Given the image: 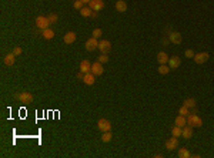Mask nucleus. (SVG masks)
Returning <instances> with one entry per match:
<instances>
[{
	"instance_id": "nucleus-1",
	"label": "nucleus",
	"mask_w": 214,
	"mask_h": 158,
	"mask_svg": "<svg viewBox=\"0 0 214 158\" xmlns=\"http://www.w3.org/2000/svg\"><path fill=\"white\" fill-rule=\"evenodd\" d=\"M14 98H16V100H19L20 103H24V104H29V103H32V101L34 100L33 94H30V93H26V91L14 94Z\"/></svg>"
},
{
	"instance_id": "nucleus-2",
	"label": "nucleus",
	"mask_w": 214,
	"mask_h": 158,
	"mask_svg": "<svg viewBox=\"0 0 214 158\" xmlns=\"http://www.w3.org/2000/svg\"><path fill=\"white\" fill-rule=\"evenodd\" d=\"M187 124L191 127H201L203 125V120L198 117L197 114H188L187 115Z\"/></svg>"
},
{
	"instance_id": "nucleus-3",
	"label": "nucleus",
	"mask_w": 214,
	"mask_h": 158,
	"mask_svg": "<svg viewBox=\"0 0 214 158\" xmlns=\"http://www.w3.org/2000/svg\"><path fill=\"white\" fill-rule=\"evenodd\" d=\"M50 20H49V17L46 16H39L36 19V26L40 29V30H44V29H49V26H50Z\"/></svg>"
},
{
	"instance_id": "nucleus-4",
	"label": "nucleus",
	"mask_w": 214,
	"mask_h": 158,
	"mask_svg": "<svg viewBox=\"0 0 214 158\" xmlns=\"http://www.w3.org/2000/svg\"><path fill=\"white\" fill-rule=\"evenodd\" d=\"M97 127H99V130H100L101 132L111 131V123L109 121V120H106V118H100L99 123H97Z\"/></svg>"
},
{
	"instance_id": "nucleus-5",
	"label": "nucleus",
	"mask_w": 214,
	"mask_h": 158,
	"mask_svg": "<svg viewBox=\"0 0 214 158\" xmlns=\"http://www.w3.org/2000/svg\"><path fill=\"white\" fill-rule=\"evenodd\" d=\"M89 7L93 12H100L104 9V2L103 0H91L90 3H89Z\"/></svg>"
},
{
	"instance_id": "nucleus-6",
	"label": "nucleus",
	"mask_w": 214,
	"mask_h": 158,
	"mask_svg": "<svg viewBox=\"0 0 214 158\" xmlns=\"http://www.w3.org/2000/svg\"><path fill=\"white\" fill-rule=\"evenodd\" d=\"M103 71H104L103 63H100L99 60H97L96 63L91 64V73H93L94 76H101V74H103Z\"/></svg>"
},
{
	"instance_id": "nucleus-7",
	"label": "nucleus",
	"mask_w": 214,
	"mask_h": 158,
	"mask_svg": "<svg viewBox=\"0 0 214 158\" xmlns=\"http://www.w3.org/2000/svg\"><path fill=\"white\" fill-rule=\"evenodd\" d=\"M166 148H167L168 151H173V150L178 148V140H177V137L168 138L167 141H166Z\"/></svg>"
},
{
	"instance_id": "nucleus-8",
	"label": "nucleus",
	"mask_w": 214,
	"mask_h": 158,
	"mask_svg": "<svg viewBox=\"0 0 214 158\" xmlns=\"http://www.w3.org/2000/svg\"><path fill=\"white\" fill-rule=\"evenodd\" d=\"M99 50L101 51V53H109V51L111 50V43L109 40H100V43H99Z\"/></svg>"
},
{
	"instance_id": "nucleus-9",
	"label": "nucleus",
	"mask_w": 214,
	"mask_h": 158,
	"mask_svg": "<svg viewBox=\"0 0 214 158\" xmlns=\"http://www.w3.org/2000/svg\"><path fill=\"white\" fill-rule=\"evenodd\" d=\"M97 47H99V41H97V39H94V37H91V39H89V40L86 41L87 51H93V50H96Z\"/></svg>"
},
{
	"instance_id": "nucleus-10",
	"label": "nucleus",
	"mask_w": 214,
	"mask_h": 158,
	"mask_svg": "<svg viewBox=\"0 0 214 158\" xmlns=\"http://www.w3.org/2000/svg\"><path fill=\"white\" fill-rule=\"evenodd\" d=\"M208 57H210V54L208 53H198V54H196L193 58L197 64H203V63H206V61L208 60Z\"/></svg>"
},
{
	"instance_id": "nucleus-11",
	"label": "nucleus",
	"mask_w": 214,
	"mask_h": 158,
	"mask_svg": "<svg viewBox=\"0 0 214 158\" xmlns=\"http://www.w3.org/2000/svg\"><path fill=\"white\" fill-rule=\"evenodd\" d=\"M168 40H170L173 44H180L181 40H183V37H181L180 33H177V31H173V33L168 34Z\"/></svg>"
},
{
	"instance_id": "nucleus-12",
	"label": "nucleus",
	"mask_w": 214,
	"mask_h": 158,
	"mask_svg": "<svg viewBox=\"0 0 214 158\" xmlns=\"http://www.w3.org/2000/svg\"><path fill=\"white\" fill-rule=\"evenodd\" d=\"M83 81H84V84H87V86H93L94 81H96V76H94L91 71H89V73L84 74Z\"/></svg>"
},
{
	"instance_id": "nucleus-13",
	"label": "nucleus",
	"mask_w": 214,
	"mask_h": 158,
	"mask_svg": "<svg viewBox=\"0 0 214 158\" xmlns=\"http://www.w3.org/2000/svg\"><path fill=\"white\" fill-rule=\"evenodd\" d=\"M168 66L170 68H178L180 67V57L178 56H173L168 58Z\"/></svg>"
},
{
	"instance_id": "nucleus-14",
	"label": "nucleus",
	"mask_w": 214,
	"mask_h": 158,
	"mask_svg": "<svg viewBox=\"0 0 214 158\" xmlns=\"http://www.w3.org/2000/svg\"><path fill=\"white\" fill-rule=\"evenodd\" d=\"M181 137H184L186 140H188V138L193 137V127H191V125H184V127H183V134H181Z\"/></svg>"
},
{
	"instance_id": "nucleus-15",
	"label": "nucleus",
	"mask_w": 214,
	"mask_h": 158,
	"mask_svg": "<svg viewBox=\"0 0 214 158\" xmlns=\"http://www.w3.org/2000/svg\"><path fill=\"white\" fill-rule=\"evenodd\" d=\"M80 71L81 73H89V71H91V63L89 60H83L80 63Z\"/></svg>"
},
{
	"instance_id": "nucleus-16",
	"label": "nucleus",
	"mask_w": 214,
	"mask_h": 158,
	"mask_svg": "<svg viewBox=\"0 0 214 158\" xmlns=\"http://www.w3.org/2000/svg\"><path fill=\"white\" fill-rule=\"evenodd\" d=\"M76 41V33L74 31H69V33H66V36H64V43L66 44H71Z\"/></svg>"
},
{
	"instance_id": "nucleus-17",
	"label": "nucleus",
	"mask_w": 214,
	"mask_h": 158,
	"mask_svg": "<svg viewBox=\"0 0 214 158\" xmlns=\"http://www.w3.org/2000/svg\"><path fill=\"white\" fill-rule=\"evenodd\" d=\"M116 10L120 12V13H124V12L127 10V3H126L124 0H117V3H116Z\"/></svg>"
},
{
	"instance_id": "nucleus-18",
	"label": "nucleus",
	"mask_w": 214,
	"mask_h": 158,
	"mask_svg": "<svg viewBox=\"0 0 214 158\" xmlns=\"http://www.w3.org/2000/svg\"><path fill=\"white\" fill-rule=\"evenodd\" d=\"M157 61L160 64H167L168 63V56L164 51H160V53H157Z\"/></svg>"
},
{
	"instance_id": "nucleus-19",
	"label": "nucleus",
	"mask_w": 214,
	"mask_h": 158,
	"mask_svg": "<svg viewBox=\"0 0 214 158\" xmlns=\"http://www.w3.org/2000/svg\"><path fill=\"white\" fill-rule=\"evenodd\" d=\"M14 56L13 53H10V54H7V56H4V58H3V61H4V64L6 66H13L14 64Z\"/></svg>"
},
{
	"instance_id": "nucleus-20",
	"label": "nucleus",
	"mask_w": 214,
	"mask_h": 158,
	"mask_svg": "<svg viewBox=\"0 0 214 158\" xmlns=\"http://www.w3.org/2000/svg\"><path fill=\"white\" fill-rule=\"evenodd\" d=\"M174 124H176V125H178V127H181V128H183L184 125L187 124V118L184 117V115H178V117L176 118V121H174Z\"/></svg>"
},
{
	"instance_id": "nucleus-21",
	"label": "nucleus",
	"mask_w": 214,
	"mask_h": 158,
	"mask_svg": "<svg viewBox=\"0 0 214 158\" xmlns=\"http://www.w3.org/2000/svg\"><path fill=\"white\" fill-rule=\"evenodd\" d=\"M43 31V39H46V40H51L54 37V31L51 30V29H44V30H41Z\"/></svg>"
},
{
	"instance_id": "nucleus-22",
	"label": "nucleus",
	"mask_w": 214,
	"mask_h": 158,
	"mask_svg": "<svg viewBox=\"0 0 214 158\" xmlns=\"http://www.w3.org/2000/svg\"><path fill=\"white\" fill-rule=\"evenodd\" d=\"M178 157L180 158H190L191 154L187 148H180V150H178Z\"/></svg>"
},
{
	"instance_id": "nucleus-23",
	"label": "nucleus",
	"mask_w": 214,
	"mask_h": 158,
	"mask_svg": "<svg viewBox=\"0 0 214 158\" xmlns=\"http://www.w3.org/2000/svg\"><path fill=\"white\" fill-rule=\"evenodd\" d=\"M171 68H170V66H166V64H160V66H158V68H157V71L160 74H168V71H170Z\"/></svg>"
},
{
	"instance_id": "nucleus-24",
	"label": "nucleus",
	"mask_w": 214,
	"mask_h": 158,
	"mask_svg": "<svg viewBox=\"0 0 214 158\" xmlns=\"http://www.w3.org/2000/svg\"><path fill=\"white\" fill-rule=\"evenodd\" d=\"M80 14H81L83 17H90L91 14H93V10H91V9H90L89 6H87V7H83V9L80 10Z\"/></svg>"
},
{
	"instance_id": "nucleus-25",
	"label": "nucleus",
	"mask_w": 214,
	"mask_h": 158,
	"mask_svg": "<svg viewBox=\"0 0 214 158\" xmlns=\"http://www.w3.org/2000/svg\"><path fill=\"white\" fill-rule=\"evenodd\" d=\"M101 141L103 142H109V141H111V138H113V135H111V132L110 131H104L103 134H101Z\"/></svg>"
},
{
	"instance_id": "nucleus-26",
	"label": "nucleus",
	"mask_w": 214,
	"mask_h": 158,
	"mask_svg": "<svg viewBox=\"0 0 214 158\" xmlns=\"http://www.w3.org/2000/svg\"><path fill=\"white\" fill-rule=\"evenodd\" d=\"M181 134H183V128L178 127V125L173 127V130H171V135H173V137H180Z\"/></svg>"
},
{
	"instance_id": "nucleus-27",
	"label": "nucleus",
	"mask_w": 214,
	"mask_h": 158,
	"mask_svg": "<svg viewBox=\"0 0 214 158\" xmlns=\"http://www.w3.org/2000/svg\"><path fill=\"white\" fill-rule=\"evenodd\" d=\"M184 105L188 108H194L196 107V100H194V98H186V100H184Z\"/></svg>"
},
{
	"instance_id": "nucleus-28",
	"label": "nucleus",
	"mask_w": 214,
	"mask_h": 158,
	"mask_svg": "<svg viewBox=\"0 0 214 158\" xmlns=\"http://www.w3.org/2000/svg\"><path fill=\"white\" fill-rule=\"evenodd\" d=\"M178 114L180 115H184V117H187L190 113H188V107H186V105L183 104V107H180V110H178Z\"/></svg>"
},
{
	"instance_id": "nucleus-29",
	"label": "nucleus",
	"mask_w": 214,
	"mask_h": 158,
	"mask_svg": "<svg viewBox=\"0 0 214 158\" xmlns=\"http://www.w3.org/2000/svg\"><path fill=\"white\" fill-rule=\"evenodd\" d=\"M83 2H81V0H76V2H74V4H73V6H74V9H76V10H81V9H83Z\"/></svg>"
},
{
	"instance_id": "nucleus-30",
	"label": "nucleus",
	"mask_w": 214,
	"mask_h": 158,
	"mask_svg": "<svg viewBox=\"0 0 214 158\" xmlns=\"http://www.w3.org/2000/svg\"><path fill=\"white\" fill-rule=\"evenodd\" d=\"M93 37L94 39H100L101 37V34H103V31H101V29H96V30H93Z\"/></svg>"
},
{
	"instance_id": "nucleus-31",
	"label": "nucleus",
	"mask_w": 214,
	"mask_h": 158,
	"mask_svg": "<svg viewBox=\"0 0 214 158\" xmlns=\"http://www.w3.org/2000/svg\"><path fill=\"white\" fill-rule=\"evenodd\" d=\"M99 61H100V63H107V61H109V56H107V53H101V56L99 57Z\"/></svg>"
},
{
	"instance_id": "nucleus-32",
	"label": "nucleus",
	"mask_w": 214,
	"mask_h": 158,
	"mask_svg": "<svg viewBox=\"0 0 214 158\" xmlns=\"http://www.w3.org/2000/svg\"><path fill=\"white\" fill-rule=\"evenodd\" d=\"M184 56H186V57H188V58H193L194 56H196V54H194L193 50H190V49H188V50L184 51Z\"/></svg>"
},
{
	"instance_id": "nucleus-33",
	"label": "nucleus",
	"mask_w": 214,
	"mask_h": 158,
	"mask_svg": "<svg viewBox=\"0 0 214 158\" xmlns=\"http://www.w3.org/2000/svg\"><path fill=\"white\" fill-rule=\"evenodd\" d=\"M22 53H23L22 47H14V49H13V54H14V56H20Z\"/></svg>"
},
{
	"instance_id": "nucleus-34",
	"label": "nucleus",
	"mask_w": 214,
	"mask_h": 158,
	"mask_svg": "<svg viewBox=\"0 0 214 158\" xmlns=\"http://www.w3.org/2000/svg\"><path fill=\"white\" fill-rule=\"evenodd\" d=\"M57 19H59V17H57L56 14H50V16H49V20H50V23H56Z\"/></svg>"
},
{
	"instance_id": "nucleus-35",
	"label": "nucleus",
	"mask_w": 214,
	"mask_h": 158,
	"mask_svg": "<svg viewBox=\"0 0 214 158\" xmlns=\"http://www.w3.org/2000/svg\"><path fill=\"white\" fill-rule=\"evenodd\" d=\"M83 77H84V73H81V71L77 74V78H79V80H83Z\"/></svg>"
},
{
	"instance_id": "nucleus-36",
	"label": "nucleus",
	"mask_w": 214,
	"mask_h": 158,
	"mask_svg": "<svg viewBox=\"0 0 214 158\" xmlns=\"http://www.w3.org/2000/svg\"><path fill=\"white\" fill-rule=\"evenodd\" d=\"M81 2H83L84 4H89V3H90V2H91V0H81Z\"/></svg>"
}]
</instances>
